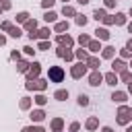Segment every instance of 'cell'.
Here are the masks:
<instances>
[{
	"label": "cell",
	"instance_id": "cell-1",
	"mask_svg": "<svg viewBox=\"0 0 132 132\" xmlns=\"http://www.w3.org/2000/svg\"><path fill=\"white\" fill-rule=\"evenodd\" d=\"M50 78H52L54 82H62L64 72H62V68H60V66H52V68H50Z\"/></svg>",
	"mask_w": 132,
	"mask_h": 132
},
{
	"label": "cell",
	"instance_id": "cell-2",
	"mask_svg": "<svg viewBox=\"0 0 132 132\" xmlns=\"http://www.w3.org/2000/svg\"><path fill=\"white\" fill-rule=\"evenodd\" d=\"M80 74H85V66H82V64H78V66H74V68H72V76H80Z\"/></svg>",
	"mask_w": 132,
	"mask_h": 132
},
{
	"label": "cell",
	"instance_id": "cell-3",
	"mask_svg": "<svg viewBox=\"0 0 132 132\" xmlns=\"http://www.w3.org/2000/svg\"><path fill=\"white\" fill-rule=\"evenodd\" d=\"M99 82H101V74H99V72H93V74H91V85H99Z\"/></svg>",
	"mask_w": 132,
	"mask_h": 132
},
{
	"label": "cell",
	"instance_id": "cell-4",
	"mask_svg": "<svg viewBox=\"0 0 132 132\" xmlns=\"http://www.w3.org/2000/svg\"><path fill=\"white\" fill-rule=\"evenodd\" d=\"M27 87H29V89H33V87H35V89H43V87H45V82H41V80H35V82H29Z\"/></svg>",
	"mask_w": 132,
	"mask_h": 132
},
{
	"label": "cell",
	"instance_id": "cell-5",
	"mask_svg": "<svg viewBox=\"0 0 132 132\" xmlns=\"http://www.w3.org/2000/svg\"><path fill=\"white\" fill-rule=\"evenodd\" d=\"M95 33H97V37H101V39H107V31H105V29H97Z\"/></svg>",
	"mask_w": 132,
	"mask_h": 132
},
{
	"label": "cell",
	"instance_id": "cell-6",
	"mask_svg": "<svg viewBox=\"0 0 132 132\" xmlns=\"http://www.w3.org/2000/svg\"><path fill=\"white\" fill-rule=\"evenodd\" d=\"M31 118H33V120H43V111H33Z\"/></svg>",
	"mask_w": 132,
	"mask_h": 132
},
{
	"label": "cell",
	"instance_id": "cell-7",
	"mask_svg": "<svg viewBox=\"0 0 132 132\" xmlns=\"http://www.w3.org/2000/svg\"><path fill=\"white\" fill-rule=\"evenodd\" d=\"M124 97H126L124 93H113V97H111V99H113V101H124Z\"/></svg>",
	"mask_w": 132,
	"mask_h": 132
},
{
	"label": "cell",
	"instance_id": "cell-8",
	"mask_svg": "<svg viewBox=\"0 0 132 132\" xmlns=\"http://www.w3.org/2000/svg\"><path fill=\"white\" fill-rule=\"evenodd\" d=\"M78 103H80V105H87V103H89V97H87V95H80V97H78Z\"/></svg>",
	"mask_w": 132,
	"mask_h": 132
},
{
	"label": "cell",
	"instance_id": "cell-9",
	"mask_svg": "<svg viewBox=\"0 0 132 132\" xmlns=\"http://www.w3.org/2000/svg\"><path fill=\"white\" fill-rule=\"evenodd\" d=\"M39 74V64H33V68H31V76H37Z\"/></svg>",
	"mask_w": 132,
	"mask_h": 132
},
{
	"label": "cell",
	"instance_id": "cell-10",
	"mask_svg": "<svg viewBox=\"0 0 132 132\" xmlns=\"http://www.w3.org/2000/svg\"><path fill=\"white\" fill-rule=\"evenodd\" d=\"M113 70H124V62H113Z\"/></svg>",
	"mask_w": 132,
	"mask_h": 132
},
{
	"label": "cell",
	"instance_id": "cell-11",
	"mask_svg": "<svg viewBox=\"0 0 132 132\" xmlns=\"http://www.w3.org/2000/svg\"><path fill=\"white\" fill-rule=\"evenodd\" d=\"M107 82H109V85H116V82H118V78H116L113 74H107Z\"/></svg>",
	"mask_w": 132,
	"mask_h": 132
},
{
	"label": "cell",
	"instance_id": "cell-12",
	"mask_svg": "<svg viewBox=\"0 0 132 132\" xmlns=\"http://www.w3.org/2000/svg\"><path fill=\"white\" fill-rule=\"evenodd\" d=\"M111 54H113V47H105V52H103V56H105V58H111Z\"/></svg>",
	"mask_w": 132,
	"mask_h": 132
},
{
	"label": "cell",
	"instance_id": "cell-13",
	"mask_svg": "<svg viewBox=\"0 0 132 132\" xmlns=\"http://www.w3.org/2000/svg\"><path fill=\"white\" fill-rule=\"evenodd\" d=\"M64 97H68V93H66V91H58V93H56V99H64Z\"/></svg>",
	"mask_w": 132,
	"mask_h": 132
},
{
	"label": "cell",
	"instance_id": "cell-14",
	"mask_svg": "<svg viewBox=\"0 0 132 132\" xmlns=\"http://www.w3.org/2000/svg\"><path fill=\"white\" fill-rule=\"evenodd\" d=\"M10 35H12V37H19V35H21V31H19V29H14V27H10Z\"/></svg>",
	"mask_w": 132,
	"mask_h": 132
},
{
	"label": "cell",
	"instance_id": "cell-15",
	"mask_svg": "<svg viewBox=\"0 0 132 132\" xmlns=\"http://www.w3.org/2000/svg\"><path fill=\"white\" fill-rule=\"evenodd\" d=\"M45 21H56V14L54 12H47L45 14Z\"/></svg>",
	"mask_w": 132,
	"mask_h": 132
},
{
	"label": "cell",
	"instance_id": "cell-16",
	"mask_svg": "<svg viewBox=\"0 0 132 132\" xmlns=\"http://www.w3.org/2000/svg\"><path fill=\"white\" fill-rule=\"evenodd\" d=\"M103 16H105L103 10H95V19H103Z\"/></svg>",
	"mask_w": 132,
	"mask_h": 132
},
{
	"label": "cell",
	"instance_id": "cell-17",
	"mask_svg": "<svg viewBox=\"0 0 132 132\" xmlns=\"http://www.w3.org/2000/svg\"><path fill=\"white\" fill-rule=\"evenodd\" d=\"M60 41H62V43H66V45H70V43H72V39H70V37H60Z\"/></svg>",
	"mask_w": 132,
	"mask_h": 132
},
{
	"label": "cell",
	"instance_id": "cell-18",
	"mask_svg": "<svg viewBox=\"0 0 132 132\" xmlns=\"http://www.w3.org/2000/svg\"><path fill=\"white\" fill-rule=\"evenodd\" d=\"M56 29H58V31H64V29H68V25H66V23H60Z\"/></svg>",
	"mask_w": 132,
	"mask_h": 132
},
{
	"label": "cell",
	"instance_id": "cell-19",
	"mask_svg": "<svg viewBox=\"0 0 132 132\" xmlns=\"http://www.w3.org/2000/svg\"><path fill=\"white\" fill-rule=\"evenodd\" d=\"M76 23H78V25H85V23H87V19H85V16H78Z\"/></svg>",
	"mask_w": 132,
	"mask_h": 132
},
{
	"label": "cell",
	"instance_id": "cell-20",
	"mask_svg": "<svg viewBox=\"0 0 132 132\" xmlns=\"http://www.w3.org/2000/svg\"><path fill=\"white\" fill-rule=\"evenodd\" d=\"M116 23H124V14H118V16H116Z\"/></svg>",
	"mask_w": 132,
	"mask_h": 132
},
{
	"label": "cell",
	"instance_id": "cell-21",
	"mask_svg": "<svg viewBox=\"0 0 132 132\" xmlns=\"http://www.w3.org/2000/svg\"><path fill=\"white\" fill-rule=\"evenodd\" d=\"M37 103H39V105H41V103H45V97H43V95H39V97H37Z\"/></svg>",
	"mask_w": 132,
	"mask_h": 132
},
{
	"label": "cell",
	"instance_id": "cell-22",
	"mask_svg": "<svg viewBox=\"0 0 132 132\" xmlns=\"http://www.w3.org/2000/svg\"><path fill=\"white\" fill-rule=\"evenodd\" d=\"M54 4V0H43V6H52Z\"/></svg>",
	"mask_w": 132,
	"mask_h": 132
},
{
	"label": "cell",
	"instance_id": "cell-23",
	"mask_svg": "<svg viewBox=\"0 0 132 132\" xmlns=\"http://www.w3.org/2000/svg\"><path fill=\"white\" fill-rule=\"evenodd\" d=\"M87 126H89V128H95V126H97V122H95V120H89V124H87Z\"/></svg>",
	"mask_w": 132,
	"mask_h": 132
},
{
	"label": "cell",
	"instance_id": "cell-24",
	"mask_svg": "<svg viewBox=\"0 0 132 132\" xmlns=\"http://www.w3.org/2000/svg\"><path fill=\"white\" fill-rule=\"evenodd\" d=\"M78 2H80V4H87V2H89V0H78Z\"/></svg>",
	"mask_w": 132,
	"mask_h": 132
},
{
	"label": "cell",
	"instance_id": "cell-25",
	"mask_svg": "<svg viewBox=\"0 0 132 132\" xmlns=\"http://www.w3.org/2000/svg\"><path fill=\"white\" fill-rule=\"evenodd\" d=\"M2 43H4V37H2V35H0V45H2Z\"/></svg>",
	"mask_w": 132,
	"mask_h": 132
},
{
	"label": "cell",
	"instance_id": "cell-26",
	"mask_svg": "<svg viewBox=\"0 0 132 132\" xmlns=\"http://www.w3.org/2000/svg\"><path fill=\"white\" fill-rule=\"evenodd\" d=\"M103 132H113V130H111V128H105V130H103Z\"/></svg>",
	"mask_w": 132,
	"mask_h": 132
},
{
	"label": "cell",
	"instance_id": "cell-27",
	"mask_svg": "<svg viewBox=\"0 0 132 132\" xmlns=\"http://www.w3.org/2000/svg\"><path fill=\"white\" fill-rule=\"evenodd\" d=\"M128 47H130V50H132V39H130V41H128Z\"/></svg>",
	"mask_w": 132,
	"mask_h": 132
},
{
	"label": "cell",
	"instance_id": "cell-28",
	"mask_svg": "<svg viewBox=\"0 0 132 132\" xmlns=\"http://www.w3.org/2000/svg\"><path fill=\"white\" fill-rule=\"evenodd\" d=\"M130 91H132V82H130Z\"/></svg>",
	"mask_w": 132,
	"mask_h": 132
},
{
	"label": "cell",
	"instance_id": "cell-29",
	"mask_svg": "<svg viewBox=\"0 0 132 132\" xmlns=\"http://www.w3.org/2000/svg\"><path fill=\"white\" fill-rule=\"evenodd\" d=\"M128 132H132V128H128Z\"/></svg>",
	"mask_w": 132,
	"mask_h": 132
}]
</instances>
